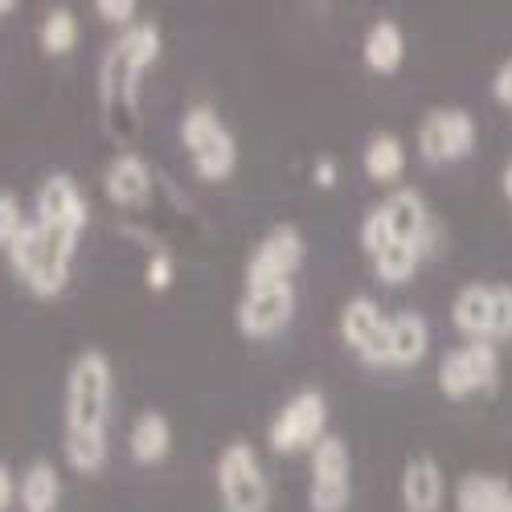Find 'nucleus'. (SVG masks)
<instances>
[{
    "instance_id": "nucleus-1",
    "label": "nucleus",
    "mask_w": 512,
    "mask_h": 512,
    "mask_svg": "<svg viewBox=\"0 0 512 512\" xmlns=\"http://www.w3.org/2000/svg\"><path fill=\"white\" fill-rule=\"evenodd\" d=\"M160 46H164V37H160V25L156 21L127 25L111 41V46H107L103 66H99V99H103L107 119H115L119 127L136 119L144 74L160 58ZM123 132H127V127H123Z\"/></svg>"
},
{
    "instance_id": "nucleus-2",
    "label": "nucleus",
    "mask_w": 512,
    "mask_h": 512,
    "mask_svg": "<svg viewBox=\"0 0 512 512\" xmlns=\"http://www.w3.org/2000/svg\"><path fill=\"white\" fill-rule=\"evenodd\" d=\"M74 250H78L74 234L50 230V226H41L37 218H29L25 230L13 238V246L5 254H9L13 275L37 295V300H54V295L66 287V279H70Z\"/></svg>"
},
{
    "instance_id": "nucleus-3",
    "label": "nucleus",
    "mask_w": 512,
    "mask_h": 512,
    "mask_svg": "<svg viewBox=\"0 0 512 512\" xmlns=\"http://www.w3.org/2000/svg\"><path fill=\"white\" fill-rule=\"evenodd\" d=\"M111 361L99 349H82L66 369L62 394V431H107L111 418Z\"/></svg>"
},
{
    "instance_id": "nucleus-4",
    "label": "nucleus",
    "mask_w": 512,
    "mask_h": 512,
    "mask_svg": "<svg viewBox=\"0 0 512 512\" xmlns=\"http://www.w3.org/2000/svg\"><path fill=\"white\" fill-rule=\"evenodd\" d=\"M181 144L193 156V173L201 181L218 185L238 168V140L222 123L218 107H209V103H193L181 115Z\"/></svg>"
},
{
    "instance_id": "nucleus-5",
    "label": "nucleus",
    "mask_w": 512,
    "mask_h": 512,
    "mask_svg": "<svg viewBox=\"0 0 512 512\" xmlns=\"http://www.w3.org/2000/svg\"><path fill=\"white\" fill-rule=\"evenodd\" d=\"M218 496L226 512H267L271 508V484L267 472L259 463V451H254L246 439H234L222 447L218 455Z\"/></svg>"
},
{
    "instance_id": "nucleus-6",
    "label": "nucleus",
    "mask_w": 512,
    "mask_h": 512,
    "mask_svg": "<svg viewBox=\"0 0 512 512\" xmlns=\"http://www.w3.org/2000/svg\"><path fill=\"white\" fill-rule=\"evenodd\" d=\"M328 398L320 390H300L295 398L283 402V410L267 426V443L275 455H295L312 451L328 431Z\"/></svg>"
},
{
    "instance_id": "nucleus-7",
    "label": "nucleus",
    "mask_w": 512,
    "mask_h": 512,
    "mask_svg": "<svg viewBox=\"0 0 512 512\" xmlns=\"http://www.w3.org/2000/svg\"><path fill=\"white\" fill-rule=\"evenodd\" d=\"M496 377H500V353L492 340H467V345L443 353V361H439V390L451 402L492 390Z\"/></svg>"
},
{
    "instance_id": "nucleus-8",
    "label": "nucleus",
    "mask_w": 512,
    "mask_h": 512,
    "mask_svg": "<svg viewBox=\"0 0 512 512\" xmlns=\"http://www.w3.org/2000/svg\"><path fill=\"white\" fill-rule=\"evenodd\" d=\"M353 500V455L340 435H324L312 447V512H345Z\"/></svg>"
},
{
    "instance_id": "nucleus-9",
    "label": "nucleus",
    "mask_w": 512,
    "mask_h": 512,
    "mask_svg": "<svg viewBox=\"0 0 512 512\" xmlns=\"http://www.w3.org/2000/svg\"><path fill=\"white\" fill-rule=\"evenodd\" d=\"M418 152L431 164H455L476 152V119L463 107H435L418 123Z\"/></svg>"
},
{
    "instance_id": "nucleus-10",
    "label": "nucleus",
    "mask_w": 512,
    "mask_h": 512,
    "mask_svg": "<svg viewBox=\"0 0 512 512\" xmlns=\"http://www.w3.org/2000/svg\"><path fill=\"white\" fill-rule=\"evenodd\" d=\"M33 218L50 230H66L74 238H82V230L91 226V205L82 185L70 173H50L41 177L37 193H33Z\"/></svg>"
},
{
    "instance_id": "nucleus-11",
    "label": "nucleus",
    "mask_w": 512,
    "mask_h": 512,
    "mask_svg": "<svg viewBox=\"0 0 512 512\" xmlns=\"http://www.w3.org/2000/svg\"><path fill=\"white\" fill-rule=\"evenodd\" d=\"M340 336H345V345L365 365L390 369V316L377 308V300L353 295V300L340 308Z\"/></svg>"
},
{
    "instance_id": "nucleus-12",
    "label": "nucleus",
    "mask_w": 512,
    "mask_h": 512,
    "mask_svg": "<svg viewBox=\"0 0 512 512\" xmlns=\"http://www.w3.org/2000/svg\"><path fill=\"white\" fill-rule=\"evenodd\" d=\"M295 316V283H263V287H246L238 300V332L250 340H271L279 336Z\"/></svg>"
},
{
    "instance_id": "nucleus-13",
    "label": "nucleus",
    "mask_w": 512,
    "mask_h": 512,
    "mask_svg": "<svg viewBox=\"0 0 512 512\" xmlns=\"http://www.w3.org/2000/svg\"><path fill=\"white\" fill-rule=\"evenodd\" d=\"M304 234L295 226H275L246 259V287H263V283H291L295 271L304 267Z\"/></svg>"
},
{
    "instance_id": "nucleus-14",
    "label": "nucleus",
    "mask_w": 512,
    "mask_h": 512,
    "mask_svg": "<svg viewBox=\"0 0 512 512\" xmlns=\"http://www.w3.org/2000/svg\"><path fill=\"white\" fill-rule=\"evenodd\" d=\"M381 209H386V222H390L394 242H410V246H418L422 254L435 250L439 226H435L431 209H426V201H422L418 189H394L386 201H381Z\"/></svg>"
},
{
    "instance_id": "nucleus-15",
    "label": "nucleus",
    "mask_w": 512,
    "mask_h": 512,
    "mask_svg": "<svg viewBox=\"0 0 512 512\" xmlns=\"http://www.w3.org/2000/svg\"><path fill=\"white\" fill-rule=\"evenodd\" d=\"M447 496L443 484V467L435 463V455H410L402 467V508L406 512H439Z\"/></svg>"
},
{
    "instance_id": "nucleus-16",
    "label": "nucleus",
    "mask_w": 512,
    "mask_h": 512,
    "mask_svg": "<svg viewBox=\"0 0 512 512\" xmlns=\"http://www.w3.org/2000/svg\"><path fill=\"white\" fill-rule=\"evenodd\" d=\"M103 189L107 197L119 205V209H136L148 201L152 193V168L144 156L136 152H119L111 164H107V173H103Z\"/></svg>"
},
{
    "instance_id": "nucleus-17",
    "label": "nucleus",
    "mask_w": 512,
    "mask_h": 512,
    "mask_svg": "<svg viewBox=\"0 0 512 512\" xmlns=\"http://www.w3.org/2000/svg\"><path fill=\"white\" fill-rule=\"evenodd\" d=\"M451 324L467 340H492V283H463L451 300Z\"/></svg>"
},
{
    "instance_id": "nucleus-18",
    "label": "nucleus",
    "mask_w": 512,
    "mask_h": 512,
    "mask_svg": "<svg viewBox=\"0 0 512 512\" xmlns=\"http://www.w3.org/2000/svg\"><path fill=\"white\" fill-rule=\"evenodd\" d=\"M168 447H173V422H168L160 410H140L132 431H127V451L140 467H156L164 463Z\"/></svg>"
},
{
    "instance_id": "nucleus-19",
    "label": "nucleus",
    "mask_w": 512,
    "mask_h": 512,
    "mask_svg": "<svg viewBox=\"0 0 512 512\" xmlns=\"http://www.w3.org/2000/svg\"><path fill=\"white\" fill-rule=\"evenodd\" d=\"M361 58H365V66L373 74H398L402 58H406V33H402V25L390 21V17L373 21L365 41H361Z\"/></svg>"
},
{
    "instance_id": "nucleus-20",
    "label": "nucleus",
    "mask_w": 512,
    "mask_h": 512,
    "mask_svg": "<svg viewBox=\"0 0 512 512\" xmlns=\"http://www.w3.org/2000/svg\"><path fill=\"white\" fill-rule=\"evenodd\" d=\"M431 349V328L418 312L390 316V369H414Z\"/></svg>"
},
{
    "instance_id": "nucleus-21",
    "label": "nucleus",
    "mask_w": 512,
    "mask_h": 512,
    "mask_svg": "<svg viewBox=\"0 0 512 512\" xmlns=\"http://www.w3.org/2000/svg\"><path fill=\"white\" fill-rule=\"evenodd\" d=\"M17 500L25 512H54L62 500V476L50 459H33L17 476Z\"/></svg>"
},
{
    "instance_id": "nucleus-22",
    "label": "nucleus",
    "mask_w": 512,
    "mask_h": 512,
    "mask_svg": "<svg viewBox=\"0 0 512 512\" xmlns=\"http://www.w3.org/2000/svg\"><path fill=\"white\" fill-rule=\"evenodd\" d=\"M512 508V488L500 476L472 472L455 484V512H508Z\"/></svg>"
},
{
    "instance_id": "nucleus-23",
    "label": "nucleus",
    "mask_w": 512,
    "mask_h": 512,
    "mask_svg": "<svg viewBox=\"0 0 512 512\" xmlns=\"http://www.w3.org/2000/svg\"><path fill=\"white\" fill-rule=\"evenodd\" d=\"M361 164H365V177L377 181V185H390L402 177V168H406V148L394 132H377L369 136L365 152H361Z\"/></svg>"
},
{
    "instance_id": "nucleus-24",
    "label": "nucleus",
    "mask_w": 512,
    "mask_h": 512,
    "mask_svg": "<svg viewBox=\"0 0 512 512\" xmlns=\"http://www.w3.org/2000/svg\"><path fill=\"white\" fill-rule=\"evenodd\" d=\"M37 46H41V54H50V58L70 54L78 46V17L66 5L46 9L41 21H37Z\"/></svg>"
},
{
    "instance_id": "nucleus-25",
    "label": "nucleus",
    "mask_w": 512,
    "mask_h": 512,
    "mask_svg": "<svg viewBox=\"0 0 512 512\" xmlns=\"http://www.w3.org/2000/svg\"><path fill=\"white\" fill-rule=\"evenodd\" d=\"M62 455L78 476H95L107 463V431H62Z\"/></svg>"
},
{
    "instance_id": "nucleus-26",
    "label": "nucleus",
    "mask_w": 512,
    "mask_h": 512,
    "mask_svg": "<svg viewBox=\"0 0 512 512\" xmlns=\"http://www.w3.org/2000/svg\"><path fill=\"white\" fill-rule=\"evenodd\" d=\"M422 259H426V254H422L418 246H410V242H390V246L373 259V271H377L381 283L398 287V283H410V279L418 275Z\"/></svg>"
},
{
    "instance_id": "nucleus-27",
    "label": "nucleus",
    "mask_w": 512,
    "mask_h": 512,
    "mask_svg": "<svg viewBox=\"0 0 512 512\" xmlns=\"http://www.w3.org/2000/svg\"><path fill=\"white\" fill-rule=\"evenodd\" d=\"M390 242H394V234H390V222H386V209L373 205L365 218H361V246H365L369 259H377V254L386 250Z\"/></svg>"
},
{
    "instance_id": "nucleus-28",
    "label": "nucleus",
    "mask_w": 512,
    "mask_h": 512,
    "mask_svg": "<svg viewBox=\"0 0 512 512\" xmlns=\"http://www.w3.org/2000/svg\"><path fill=\"white\" fill-rule=\"evenodd\" d=\"M25 209H21V201H17V193H9V189H0V250H9L13 246V238L25 230Z\"/></svg>"
},
{
    "instance_id": "nucleus-29",
    "label": "nucleus",
    "mask_w": 512,
    "mask_h": 512,
    "mask_svg": "<svg viewBox=\"0 0 512 512\" xmlns=\"http://www.w3.org/2000/svg\"><path fill=\"white\" fill-rule=\"evenodd\" d=\"M512 340V283H492V345Z\"/></svg>"
},
{
    "instance_id": "nucleus-30",
    "label": "nucleus",
    "mask_w": 512,
    "mask_h": 512,
    "mask_svg": "<svg viewBox=\"0 0 512 512\" xmlns=\"http://www.w3.org/2000/svg\"><path fill=\"white\" fill-rule=\"evenodd\" d=\"M95 17H103L107 25L127 29V25H136V5L132 0H95Z\"/></svg>"
},
{
    "instance_id": "nucleus-31",
    "label": "nucleus",
    "mask_w": 512,
    "mask_h": 512,
    "mask_svg": "<svg viewBox=\"0 0 512 512\" xmlns=\"http://www.w3.org/2000/svg\"><path fill=\"white\" fill-rule=\"evenodd\" d=\"M168 283H173V259H168L164 250H156L152 259H148V287L152 291H164Z\"/></svg>"
},
{
    "instance_id": "nucleus-32",
    "label": "nucleus",
    "mask_w": 512,
    "mask_h": 512,
    "mask_svg": "<svg viewBox=\"0 0 512 512\" xmlns=\"http://www.w3.org/2000/svg\"><path fill=\"white\" fill-rule=\"evenodd\" d=\"M492 99H496L500 107H508V111H512V58H508V62H500V70L492 74Z\"/></svg>"
},
{
    "instance_id": "nucleus-33",
    "label": "nucleus",
    "mask_w": 512,
    "mask_h": 512,
    "mask_svg": "<svg viewBox=\"0 0 512 512\" xmlns=\"http://www.w3.org/2000/svg\"><path fill=\"white\" fill-rule=\"evenodd\" d=\"M17 500V476L9 472V463H0V512H9Z\"/></svg>"
},
{
    "instance_id": "nucleus-34",
    "label": "nucleus",
    "mask_w": 512,
    "mask_h": 512,
    "mask_svg": "<svg viewBox=\"0 0 512 512\" xmlns=\"http://www.w3.org/2000/svg\"><path fill=\"white\" fill-rule=\"evenodd\" d=\"M312 181H316L320 189H332V185H336V160H332V156H320V160H316Z\"/></svg>"
},
{
    "instance_id": "nucleus-35",
    "label": "nucleus",
    "mask_w": 512,
    "mask_h": 512,
    "mask_svg": "<svg viewBox=\"0 0 512 512\" xmlns=\"http://www.w3.org/2000/svg\"><path fill=\"white\" fill-rule=\"evenodd\" d=\"M500 193L512 201V156H508V164H504V173H500Z\"/></svg>"
},
{
    "instance_id": "nucleus-36",
    "label": "nucleus",
    "mask_w": 512,
    "mask_h": 512,
    "mask_svg": "<svg viewBox=\"0 0 512 512\" xmlns=\"http://www.w3.org/2000/svg\"><path fill=\"white\" fill-rule=\"evenodd\" d=\"M17 13V0H0V17H13Z\"/></svg>"
},
{
    "instance_id": "nucleus-37",
    "label": "nucleus",
    "mask_w": 512,
    "mask_h": 512,
    "mask_svg": "<svg viewBox=\"0 0 512 512\" xmlns=\"http://www.w3.org/2000/svg\"><path fill=\"white\" fill-rule=\"evenodd\" d=\"M508 512H512V508H508Z\"/></svg>"
}]
</instances>
